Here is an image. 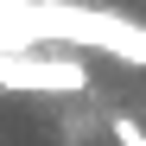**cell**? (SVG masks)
Listing matches in <instances>:
<instances>
[{
	"label": "cell",
	"mask_w": 146,
	"mask_h": 146,
	"mask_svg": "<svg viewBox=\"0 0 146 146\" xmlns=\"http://www.w3.org/2000/svg\"><path fill=\"white\" fill-rule=\"evenodd\" d=\"M7 7H32V0H7Z\"/></svg>",
	"instance_id": "3"
},
{
	"label": "cell",
	"mask_w": 146,
	"mask_h": 146,
	"mask_svg": "<svg viewBox=\"0 0 146 146\" xmlns=\"http://www.w3.org/2000/svg\"><path fill=\"white\" fill-rule=\"evenodd\" d=\"M32 13H38V32L44 44H89V51H108L121 64H133L146 70V26L127 13H102V7H70V0H32Z\"/></svg>",
	"instance_id": "1"
},
{
	"label": "cell",
	"mask_w": 146,
	"mask_h": 146,
	"mask_svg": "<svg viewBox=\"0 0 146 146\" xmlns=\"http://www.w3.org/2000/svg\"><path fill=\"white\" fill-rule=\"evenodd\" d=\"M108 133H114V146H146V127H140L133 114H114V121H108Z\"/></svg>",
	"instance_id": "2"
}]
</instances>
